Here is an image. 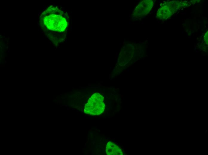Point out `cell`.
I'll return each instance as SVG.
<instances>
[{
    "label": "cell",
    "instance_id": "cell-2",
    "mask_svg": "<svg viewBox=\"0 0 208 155\" xmlns=\"http://www.w3.org/2000/svg\"><path fill=\"white\" fill-rule=\"evenodd\" d=\"M103 97L99 93L94 94L91 98L89 99L88 102L87 103L88 106H85L90 107L88 109L89 112L91 111V114L93 115H99L103 111L105 108V104L103 102Z\"/></svg>",
    "mask_w": 208,
    "mask_h": 155
},
{
    "label": "cell",
    "instance_id": "cell-1",
    "mask_svg": "<svg viewBox=\"0 0 208 155\" xmlns=\"http://www.w3.org/2000/svg\"><path fill=\"white\" fill-rule=\"evenodd\" d=\"M45 12L43 21L48 29L58 32L63 31L65 30L67 22L59 10L51 8H48Z\"/></svg>",
    "mask_w": 208,
    "mask_h": 155
},
{
    "label": "cell",
    "instance_id": "cell-3",
    "mask_svg": "<svg viewBox=\"0 0 208 155\" xmlns=\"http://www.w3.org/2000/svg\"><path fill=\"white\" fill-rule=\"evenodd\" d=\"M106 152L108 155H123L122 150L115 144L111 142H108L106 145Z\"/></svg>",
    "mask_w": 208,
    "mask_h": 155
}]
</instances>
